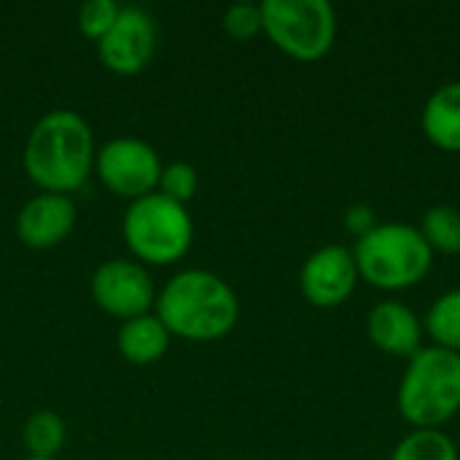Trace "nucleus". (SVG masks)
Listing matches in <instances>:
<instances>
[{
  "instance_id": "nucleus-5",
  "label": "nucleus",
  "mask_w": 460,
  "mask_h": 460,
  "mask_svg": "<svg viewBox=\"0 0 460 460\" xmlns=\"http://www.w3.org/2000/svg\"><path fill=\"white\" fill-rule=\"evenodd\" d=\"M121 234L143 267H167L189 253L194 243V221L186 205L154 191L129 202L121 221Z\"/></svg>"
},
{
  "instance_id": "nucleus-2",
  "label": "nucleus",
  "mask_w": 460,
  "mask_h": 460,
  "mask_svg": "<svg viewBox=\"0 0 460 460\" xmlns=\"http://www.w3.org/2000/svg\"><path fill=\"white\" fill-rule=\"evenodd\" d=\"M154 315L172 337L216 342L237 326L240 302L224 278L208 270H183L156 294Z\"/></svg>"
},
{
  "instance_id": "nucleus-18",
  "label": "nucleus",
  "mask_w": 460,
  "mask_h": 460,
  "mask_svg": "<svg viewBox=\"0 0 460 460\" xmlns=\"http://www.w3.org/2000/svg\"><path fill=\"white\" fill-rule=\"evenodd\" d=\"M391 460H460L456 442L437 429H418L404 437Z\"/></svg>"
},
{
  "instance_id": "nucleus-19",
  "label": "nucleus",
  "mask_w": 460,
  "mask_h": 460,
  "mask_svg": "<svg viewBox=\"0 0 460 460\" xmlns=\"http://www.w3.org/2000/svg\"><path fill=\"white\" fill-rule=\"evenodd\" d=\"M197 186H199V175H197L194 164H189V162H170V164L162 167L156 191L162 197L178 202V205H186L197 194Z\"/></svg>"
},
{
  "instance_id": "nucleus-6",
  "label": "nucleus",
  "mask_w": 460,
  "mask_h": 460,
  "mask_svg": "<svg viewBox=\"0 0 460 460\" xmlns=\"http://www.w3.org/2000/svg\"><path fill=\"white\" fill-rule=\"evenodd\" d=\"M261 32L291 59L318 62L337 40V13L326 0H264Z\"/></svg>"
},
{
  "instance_id": "nucleus-14",
  "label": "nucleus",
  "mask_w": 460,
  "mask_h": 460,
  "mask_svg": "<svg viewBox=\"0 0 460 460\" xmlns=\"http://www.w3.org/2000/svg\"><path fill=\"white\" fill-rule=\"evenodd\" d=\"M170 340H172V334L164 329V323L154 313H148V315L121 323V329L116 334V348L124 361L148 367V364H156L167 353Z\"/></svg>"
},
{
  "instance_id": "nucleus-4",
  "label": "nucleus",
  "mask_w": 460,
  "mask_h": 460,
  "mask_svg": "<svg viewBox=\"0 0 460 460\" xmlns=\"http://www.w3.org/2000/svg\"><path fill=\"white\" fill-rule=\"evenodd\" d=\"M353 259L358 278L372 288L407 291L429 275L434 251L420 229L410 224H377L367 237L356 240Z\"/></svg>"
},
{
  "instance_id": "nucleus-21",
  "label": "nucleus",
  "mask_w": 460,
  "mask_h": 460,
  "mask_svg": "<svg viewBox=\"0 0 460 460\" xmlns=\"http://www.w3.org/2000/svg\"><path fill=\"white\" fill-rule=\"evenodd\" d=\"M224 32L234 40H251L261 32V5L234 3L224 11Z\"/></svg>"
},
{
  "instance_id": "nucleus-3",
  "label": "nucleus",
  "mask_w": 460,
  "mask_h": 460,
  "mask_svg": "<svg viewBox=\"0 0 460 460\" xmlns=\"http://www.w3.org/2000/svg\"><path fill=\"white\" fill-rule=\"evenodd\" d=\"M399 412L415 429H439L460 412V353L420 348L399 383Z\"/></svg>"
},
{
  "instance_id": "nucleus-1",
  "label": "nucleus",
  "mask_w": 460,
  "mask_h": 460,
  "mask_svg": "<svg viewBox=\"0 0 460 460\" xmlns=\"http://www.w3.org/2000/svg\"><path fill=\"white\" fill-rule=\"evenodd\" d=\"M94 137L75 111H51L30 129L22 164L27 178L46 194L78 191L94 170Z\"/></svg>"
},
{
  "instance_id": "nucleus-7",
  "label": "nucleus",
  "mask_w": 460,
  "mask_h": 460,
  "mask_svg": "<svg viewBox=\"0 0 460 460\" xmlns=\"http://www.w3.org/2000/svg\"><path fill=\"white\" fill-rule=\"evenodd\" d=\"M162 167L156 148L140 137H113L94 154V172L100 183L127 202L154 194Z\"/></svg>"
},
{
  "instance_id": "nucleus-9",
  "label": "nucleus",
  "mask_w": 460,
  "mask_h": 460,
  "mask_svg": "<svg viewBox=\"0 0 460 460\" xmlns=\"http://www.w3.org/2000/svg\"><path fill=\"white\" fill-rule=\"evenodd\" d=\"M156 49L154 19L137 5H121L113 27L97 40V57L105 70L116 75L143 73Z\"/></svg>"
},
{
  "instance_id": "nucleus-17",
  "label": "nucleus",
  "mask_w": 460,
  "mask_h": 460,
  "mask_svg": "<svg viewBox=\"0 0 460 460\" xmlns=\"http://www.w3.org/2000/svg\"><path fill=\"white\" fill-rule=\"evenodd\" d=\"M420 234L434 253H460V210L453 205H434L426 210Z\"/></svg>"
},
{
  "instance_id": "nucleus-10",
  "label": "nucleus",
  "mask_w": 460,
  "mask_h": 460,
  "mask_svg": "<svg viewBox=\"0 0 460 460\" xmlns=\"http://www.w3.org/2000/svg\"><path fill=\"white\" fill-rule=\"evenodd\" d=\"M353 251L345 245H326L307 256L299 272V288L313 307H340L348 302L358 283Z\"/></svg>"
},
{
  "instance_id": "nucleus-16",
  "label": "nucleus",
  "mask_w": 460,
  "mask_h": 460,
  "mask_svg": "<svg viewBox=\"0 0 460 460\" xmlns=\"http://www.w3.org/2000/svg\"><path fill=\"white\" fill-rule=\"evenodd\" d=\"M426 332L437 348L460 353V288L442 294L431 305L426 315Z\"/></svg>"
},
{
  "instance_id": "nucleus-8",
  "label": "nucleus",
  "mask_w": 460,
  "mask_h": 460,
  "mask_svg": "<svg viewBox=\"0 0 460 460\" xmlns=\"http://www.w3.org/2000/svg\"><path fill=\"white\" fill-rule=\"evenodd\" d=\"M92 299L102 313L119 321H132L151 313L156 305V288L140 261L108 259L92 275Z\"/></svg>"
},
{
  "instance_id": "nucleus-23",
  "label": "nucleus",
  "mask_w": 460,
  "mask_h": 460,
  "mask_svg": "<svg viewBox=\"0 0 460 460\" xmlns=\"http://www.w3.org/2000/svg\"><path fill=\"white\" fill-rule=\"evenodd\" d=\"M24 460H57V458H32V456H27Z\"/></svg>"
},
{
  "instance_id": "nucleus-15",
  "label": "nucleus",
  "mask_w": 460,
  "mask_h": 460,
  "mask_svg": "<svg viewBox=\"0 0 460 460\" xmlns=\"http://www.w3.org/2000/svg\"><path fill=\"white\" fill-rule=\"evenodd\" d=\"M65 420L51 410H38L35 415H30L22 431L24 447L32 458H57L65 445Z\"/></svg>"
},
{
  "instance_id": "nucleus-13",
  "label": "nucleus",
  "mask_w": 460,
  "mask_h": 460,
  "mask_svg": "<svg viewBox=\"0 0 460 460\" xmlns=\"http://www.w3.org/2000/svg\"><path fill=\"white\" fill-rule=\"evenodd\" d=\"M420 127L431 146L460 154V81L439 86L426 100Z\"/></svg>"
},
{
  "instance_id": "nucleus-22",
  "label": "nucleus",
  "mask_w": 460,
  "mask_h": 460,
  "mask_svg": "<svg viewBox=\"0 0 460 460\" xmlns=\"http://www.w3.org/2000/svg\"><path fill=\"white\" fill-rule=\"evenodd\" d=\"M375 226H377V218H375V210H372L369 205L358 202V205H350V208L345 210V229H348L356 240L367 237Z\"/></svg>"
},
{
  "instance_id": "nucleus-20",
  "label": "nucleus",
  "mask_w": 460,
  "mask_h": 460,
  "mask_svg": "<svg viewBox=\"0 0 460 460\" xmlns=\"http://www.w3.org/2000/svg\"><path fill=\"white\" fill-rule=\"evenodd\" d=\"M121 5L113 0H89L78 8V30L81 35H86L89 40H100L116 22Z\"/></svg>"
},
{
  "instance_id": "nucleus-12",
  "label": "nucleus",
  "mask_w": 460,
  "mask_h": 460,
  "mask_svg": "<svg viewBox=\"0 0 460 460\" xmlns=\"http://www.w3.org/2000/svg\"><path fill=\"white\" fill-rule=\"evenodd\" d=\"M367 334L377 350H383L388 356H399V358H412L423 348L420 345V337H423L420 318L407 305L394 302V299H385L369 310Z\"/></svg>"
},
{
  "instance_id": "nucleus-11",
  "label": "nucleus",
  "mask_w": 460,
  "mask_h": 460,
  "mask_svg": "<svg viewBox=\"0 0 460 460\" xmlns=\"http://www.w3.org/2000/svg\"><path fill=\"white\" fill-rule=\"evenodd\" d=\"M75 226V205L70 197L40 191L16 216V237L32 251H46L70 237Z\"/></svg>"
}]
</instances>
